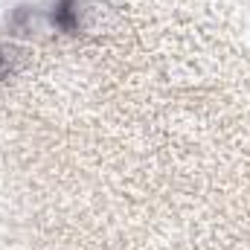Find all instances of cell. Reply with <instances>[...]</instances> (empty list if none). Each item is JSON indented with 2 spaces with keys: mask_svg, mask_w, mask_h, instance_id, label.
<instances>
[{
  "mask_svg": "<svg viewBox=\"0 0 250 250\" xmlns=\"http://www.w3.org/2000/svg\"><path fill=\"white\" fill-rule=\"evenodd\" d=\"M79 0H56L53 3V23L64 32H76L79 29Z\"/></svg>",
  "mask_w": 250,
  "mask_h": 250,
  "instance_id": "cell-1",
  "label": "cell"
}]
</instances>
